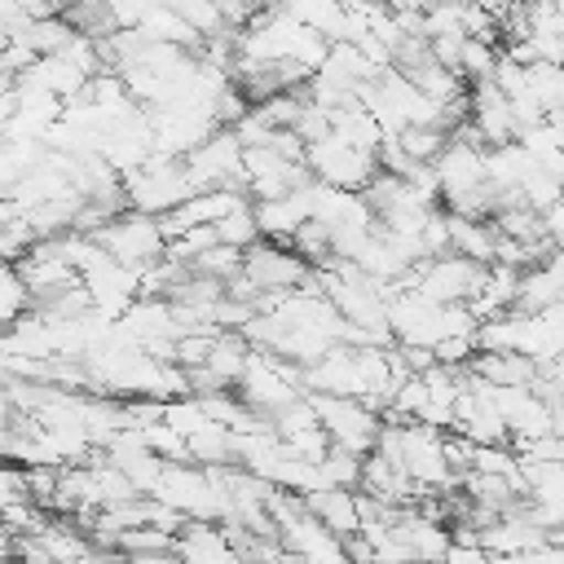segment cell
<instances>
[{
    "label": "cell",
    "instance_id": "cell-1",
    "mask_svg": "<svg viewBox=\"0 0 564 564\" xmlns=\"http://www.w3.org/2000/svg\"><path fill=\"white\" fill-rule=\"evenodd\" d=\"M194 194L189 176H185V159L176 154H145V163H137L132 172H123V198L132 212H150L163 216L176 203H185Z\"/></svg>",
    "mask_w": 564,
    "mask_h": 564
},
{
    "label": "cell",
    "instance_id": "cell-2",
    "mask_svg": "<svg viewBox=\"0 0 564 564\" xmlns=\"http://www.w3.org/2000/svg\"><path fill=\"white\" fill-rule=\"evenodd\" d=\"M101 247H106V256L110 260H119V264H128V269H150L154 260H163V251H167V234H163V225H159V216H150V212H119L115 220H106L97 234H93Z\"/></svg>",
    "mask_w": 564,
    "mask_h": 564
},
{
    "label": "cell",
    "instance_id": "cell-3",
    "mask_svg": "<svg viewBox=\"0 0 564 564\" xmlns=\"http://www.w3.org/2000/svg\"><path fill=\"white\" fill-rule=\"evenodd\" d=\"M308 405L317 410V423L326 427L330 445L339 449H352V454H366L375 449V436H379V414L361 401V397H326V392H304Z\"/></svg>",
    "mask_w": 564,
    "mask_h": 564
},
{
    "label": "cell",
    "instance_id": "cell-4",
    "mask_svg": "<svg viewBox=\"0 0 564 564\" xmlns=\"http://www.w3.org/2000/svg\"><path fill=\"white\" fill-rule=\"evenodd\" d=\"M185 176L198 189H247L242 181V141L234 128H216L203 145L185 154Z\"/></svg>",
    "mask_w": 564,
    "mask_h": 564
},
{
    "label": "cell",
    "instance_id": "cell-5",
    "mask_svg": "<svg viewBox=\"0 0 564 564\" xmlns=\"http://www.w3.org/2000/svg\"><path fill=\"white\" fill-rule=\"evenodd\" d=\"M304 167H308L317 181H326V185H335V189H352V194H361V185L379 172L375 154L352 150V145L339 141L335 132L304 145Z\"/></svg>",
    "mask_w": 564,
    "mask_h": 564
},
{
    "label": "cell",
    "instance_id": "cell-6",
    "mask_svg": "<svg viewBox=\"0 0 564 564\" xmlns=\"http://www.w3.org/2000/svg\"><path fill=\"white\" fill-rule=\"evenodd\" d=\"M242 273L256 282L260 295H291V291H300V286L308 282L313 264L300 260L286 242L260 238V242H251V247L242 251Z\"/></svg>",
    "mask_w": 564,
    "mask_h": 564
},
{
    "label": "cell",
    "instance_id": "cell-7",
    "mask_svg": "<svg viewBox=\"0 0 564 564\" xmlns=\"http://www.w3.org/2000/svg\"><path fill=\"white\" fill-rule=\"evenodd\" d=\"M79 282H84V291H88V300H93L97 313L119 317V313L137 300V282H141V273L128 269V264H119V260H110L106 247L97 242V256L79 269Z\"/></svg>",
    "mask_w": 564,
    "mask_h": 564
},
{
    "label": "cell",
    "instance_id": "cell-8",
    "mask_svg": "<svg viewBox=\"0 0 564 564\" xmlns=\"http://www.w3.org/2000/svg\"><path fill=\"white\" fill-rule=\"evenodd\" d=\"M313 185V181H308ZM308 185L282 194V198H264V203H251L256 212V225H260V238L269 242H286L308 216H313V198H308Z\"/></svg>",
    "mask_w": 564,
    "mask_h": 564
},
{
    "label": "cell",
    "instance_id": "cell-9",
    "mask_svg": "<svg viewBox=\"0 0 564 564\" xmlns=\"http://www.w3.org/2000/svg\"><path fill=\"white\" fill-rule=\"evenodd\" d=\"M300 498H304V511H308L322 529H330L335 538H348V533L361 529L357 489H335V485H326V489H308V494H300Z\"/></svg>",
    "mask_w": 564,
    "mask_h": 564
},
{
    "label": "cell",
    "instance_id": "cell-10",
    "mask_svg": "<svg viewBox=\"0 0 564 564\" xmlns=\"http://www.w3.org/2000/svg\"><path fill=\"white\" fill-rule=\"evenodd\" d=\"M560 295H564V264L551 256L546 264H533V269L520 273V286H516V304L511 308L542 313V308L560 304Z\"/></svg>",
    "mask_w": 564,
    "mask_h": 564
},
{
    "label": "cell",
    "instance_id": "cell-11",
    "mask_svg": "<svg viewBox=\"0 0 564 564\" xmlns=\"http://www.w3.org/2000/svg\"><path fill=\"white\" fill-rule=\"evenodd\" d=\"M471 375H480L485 383H498V388H529L533 375H538V361L524 357V352H471Z\"/></svg>",
    "mask_w": 564,
    "mask_h": 564
},
{
    "label": "cell",
    "instance_id": "cell-12",
    "mask_svg": "<svg viewBox=\"0 0 564 564\" xmlns=\"http://www.w3.org/2000/svg\"><path fill=\"white\" fill-rule=\"evenodd\" d=\"M445 225H449V251L476 260V264H494V220H471V216H458V212H445Z\"/></svg>",
    "mask_w": 564,
    "mask_h": 564
},
{
    "label": "cell",
    "instance_id": "cell-13",
    "mask_svg": "<svg viewBox=\"0 0 564 564\" xmlns=\"http://www.w3.org/2000/svg\"><path fill=\"white\" fill-rule=\"evenodd\" d=\"M247 361H251V344H247V335H242V330H216L203 366H207L225 388H234L238 375L247 370Z\"/></svg>",
    "mask_w": 564,
    "mask_h": 564
},
{
    "label": "cell",
    "instance_id": "cell-14",
    "mask_svg": "<svg viewBox=\"0 0 564 564\" xmlns=\"http://www.w3.org/2000/svg\"><path fill=\"white\" fill-rule=\"evenodd\" d=\"M282 9H286L300 26H313L317 35L339 40V26H344V4H339V0H282Z\"/></svg>",
    "mask_w": 564,
    "mask_h": 564
},
{
    "label": "cell",
    "instance_id": "cell-15",
    "mask_svg": "<svg viewBox=\"0 0 564 564\" xmlns=\"http://www.w3.org/2000/svg\"><path fill=\"white\" fill-rule=\"evenodd\" d=\"M286 247H291L300 260H308L313 269H326V264H330V229H326L322 220H313V216L286 238Z\"/></svg>",
    "mask_w": 564,
    "mask_h": 564
},
{
    "label": "cell",
    "instance_id": "cell-16",
    "mask_svg": "<svg viewBox=\"0 0 564 564\" xmlns=\"http://www.w3.org/2000/svg\"><path fill=\"white\" fill-rule=\"evenodd\" d=\"M317 476H322V489H326V485H335V489H357V485H361V454L330 445L326 458H317Z\"/></svg>",
    "mask_w": 564,
    "mask_h": 564
},
{
    "label": "cell",
    "instance_id": "cell-17",
    "mask_svg": "<svg viewBox=\"0 0 564 564\" xmlns=\"http://www.w3.org/2000/svg\"><path fill=\"white\" fill-rule=\"evenodd\" d=\"M498 57H502V44H489V40H471V35H463V48H458V75H463L467 84L489 79V75H494V66H498Z\"/></svg>",
    "mask_w": 564,
    "mask_h": 564
},
{
    "label": "cell",
    "instance_id": "cell-18",
    "mask_svg": "<svg viewBox=\"0 0 564 564\" xmlns=\"http://www.w3.org/2000/svg\"><path fill=\"white\" fill-rule=\"evenodd\" d=\"M529 93L538 97V106L546 115L564 110V70H560V62H533L529 66Z\"/></svg>",
    "mask_w": 564,
    "mask_h": 564
},
{
    "label": "cell",
    "instance_id": "cell-19",
    "mask_svg": "<svg viewBox=\"0 0 564 564\" xmlns=\"http://www.w3.org/2000/svg\"><path fill=\"white\" fill-rule=\"evenodd\" d=\"M26 308H31V295H26V286H22V278H18V264L0 260V335H4Z\"/></svg>",
    "mask_w": 564,
    "mask_h": 564
},
{
    "label": "cell",
    "instance_id": "cell-20",
    "mask_svg": "<svg viewBox=\"0 0 564 564\" xmlns=\"http://www.w3.org/2000/svg\"><path fill=\"white\" fill-rule=\"evenodd\" d=\"M212 229H216V242H220V247H238V251H247L251 242H260V225H256L251 203L238 207V212H229V216H220Z\"/></svg>",
    "mask_w": 564,
    "mask_h": 564
},
{
    "label": "cell",
    "instance_id": "cell-21",
    "mask_svg": "<svg viewBox=\"0 0 564 564\" xmlns=\"http://www.w3.org/2000/svg\"><path fill=\"white\" fill-rule=\"evenodd\" d=\"M392 137L401 141V150H405L414 163H436V154H441L445 141H449L445 128H401V132H392Z\"/></svg>",
    "mask_w": 564,
    "mask_h": 564
},
{
    "label": "cell",
    "instance_id": "cell-22",
    "mask_svg": "<svg viewBox=\"0 0 564 564\" xmlns=\"http://www.w3.org/2000/svg\"><path fill=\"white\" fill-rule=\"evenodd\" d=\"M198 273H207V278H220V282H229L238 269H242V251L238 247H207V251H198L194 260H189Z\"/></svg>",
    "mask_w": 564,
    "mask_h": 564
},
{
    "label": "cell",
    "instance_id": "cell-23",
    "mask_svg": "<svg viewBox=\"0 0 564 564\" xmlns=\"http://www.w3.org/2000/svg\"><path fill=\"white\" fill-rule=\"evenodd\" d=\"M22 507H35L31 494H26V471L0 463V520H4L9 511H22Z\"/></svg>",
    "mask_w": 564,
    "mask_h": 564
},
{
    "label": "cell",
    "instance_id": "cell-24",
    "mask_svg": "<svg viewBox=\"0 0 564 564\" xmlns=\"http://www.w3.org/2000/svg\"><path fill=\"white\" fill-rule=\"evenodd\" d=\"M216 9H220V22H225L229 31H242V26L251 22V13H256L251 0H216Z\"/></svg>",
    "mask_w": 564,
    "mask_h": 564
},
{
    "label": "cell",
    "instance_id": "cell-25",
    "mask_svg": "<svg viewBox=\"0 0 564 564\" xmlns=\"http://www.w3.org/2000/svg\"><path fill=\"white\" fill-rule=\"evenodd\" d=\"M542 225H546V238L555 242V251L564 247V198H555L551 207H542Z\"/></svg>",
    "mask_w": 564,
    "mask_h": 564
},
{
    "label": "cell",
    "instance_id": "cell-26",
    "mask_svg": "<svg viewBox=\"0 0 564 564\" xmlns=\"http://www.w3.org/2000/svg\"><path fill=\"white\" fill-rule=\"evenodd\" d=\"M123 564H181V555L167 546V551H137V555H123Z\"/></svg>",
    "mask_w": 564,
    "mask_h": 564
},
{
    "label": "cell",
    "instance_id": "cell-27",
    "mask_svg": "<svg viewBox=\"0 0 564 564\" xmlns=\"http://www.w3.org/2000/svg\"><path fill=\"white\" fill-rule=\"evenodd\" d=\"M546 542H555V546H564V524H555V529L546 533Z\"/></svg>",
    "mask_w": 564,
    "mask_h": 564
},
{
    "label": "cell",
    "instance_id": "cell-28",
    "mask_svg": "<svg viewBox=\"0 0 564 564\" xmlns=\"http://www.w3.org/2000/svg\"><path fill=\"white\" fill-rule=\"evenodd\" d=\"M555 432H560V441H564V414H555Z\"/></svg>",
    "mask_w": 564,
    "mask_h": 564
},
{
    "label": "cell",
    "instance_id": "cell-29",
    "mask_svg": "<svg viewBox=\"0 0 564 564\" xmlns=\"http://www.w3.org/2000/svg\"><path fill=\"white\" fill-rule=\"evenodd\" d=\"M256 9H269V4H282V0H251Z\"/></svg>",
    "mask_w": 564,
    "mask_h": 564
}]
</instances>
